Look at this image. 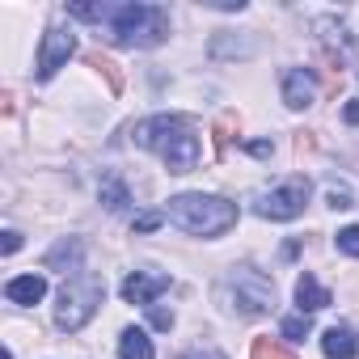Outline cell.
<instances>
[{"label": "cell", "mask_w": 359, "mask_h": 359, "mask_svg": "<svg viewBox=\"0 0 359 359\" xmlns=\"http://www.w3.org/2000/svg\"><path fill=\"white\" fill-rule=\"evenodd\" d=\"M208 9H224V13H241L245 0H208Z\"/></svg>", "instance_id": "cell-25"}, {"label": "cell", "mask_w": 359, "mask_h": 359, "mask_svg": "<svg viewBox=\"0 0 359 359\" xmlns=\"http://www.w3.org/2000/svg\"><path fill=\"white\" fill-rule=\"evenodd\" d=\"M279 85H283V102H287V110H309L313 97H317V76H313L309 68H283Z\"/></svg>", "instance_id": "cell-9"}, {"label": "cell", "mask_w": 359, "mask_h": 359, "mask_svg": "<svg viewBox=\"0 0 359 359\" xmlns=\"http://www.w3.org/2000/svg\"><path fill=\"white\" fill-rule=\"evenodd\" d=\"M309 330H313V321H309L304 313H296V317H287V321H283V338H292V342L309 338Z\"/></svg>", "instance_id": "cell-18"}, {"label": "cell", "mask_w": 359, "mask_h": 359, "mask_svg": "<svg viewBox=\"0 0 359 359\" xmlns=\"http://www.w3.org/2000/svg\"><path fill=\"white\" fill-rule=\"evenodd\" d=\"M148 317H152V325H156V330H169V325H173V313H169V309H161V304H152V309H148Z\"/></svg>", "instance_id": "cell-23"}, {"label": "cell", "mask_w": 359, "mask_h": 359, "mask_svg": "<svg viewBox=\"0 0 359 359\" xmlns=\"http://www.w3.org/2000/svg\"><path fill=\"white\" fill-rule=\"evenodd\" d=\"M0 250H5V254H18V250H22V233H18V229H5V241H0Z\"/></svg>", "instance_id": "cell-24"}, {"label": "cell", "mask_w": 359, "mask_h": 359, "mask_svg": "<svg viewBox=\"0 0 359 359\" xmlns=\"http://www.w3.org/2000/svg\"><path fill=\"white\" fill-rule=\"evenodd\" d=\"M43 296H47V275H34L30 271V275H13L5 283V300L9 304H22L26 309V304H39Z\"/></svg>", "instance_id": "cell-10"}, {"label": "cell", "mask_w": 359, "mask_h": 359, "mask_svg": "<svg viewBox=\"0 0 359 359\" xmlns=\"http://www.w3.org/2000/svg\"><path fill=\"white\" fill-rule=\"evenodd\" d=\"M106 22L114 47H161L169 39V13L161 5H114Z\"/></svg>", "instance_id": "cell-3"}, {"label": "cell", "mask_w": 359, "mask_h": 359, "mask_svg": "<svg viewBox=\"0 0 359 359\" xmlns=\"http://www.w3.org/2000/svg\"><path fill=\"white\" fill-rule=\"evenodd\" d=\"M342 118H346V123H359V97H355V102H346V110H342Z\"/></svg>", "instance_id": "cell-26"}, {"label": "cell", "mask_w": 359, "mask_h": 359, "mask_svg": "<svg viewBox=\"0 0 359 359\" xmlns=\"http://www.w3.org/2000/svg\"><path fill=\"white\" fill-rule=\"evenodd\" d=\"M321 351H325V359H355L359 355V334L351 325H330L321 334Z\"/></svg>", "instance_id": "cell-11"}, {"label": "cell", "mask_w": 359, "mask_h": 359, "mask_svg": "<svg viewBox=\"0 0 359 359\" xmlns=\"http://www.w3.org/2000/svg\"><path fill=\"white\" fill-rule=\"evenodd\" d=\"M250 359H296L287 346H279L275 338H254V346H250Z\"/></svg>", "instance_id": "cell-15"}, {"label": "cell", "mask_w": 359, "mask_h": 359, "mask_svg": "<svg viewBox=\"0 0 359 359\" xmlns=\"http://www.w3.org/2000/svg\"><path fill=\"white\" fill-rule=\"evenodd\" d=\"M237 127V118L233 114H220V123H216V152H224V144H229V131Z\"/></svg>", "instance_id": "cell-21"}, {"label": "cell", "mask_w": 359, "mask_h": 359, "mask_svg": "<svg viewBox=\"0 0 359 359\" xmlns=\"http://www.w3.org/2000/svg\"><path fill=\"white\" fill-rule=\"evenodd\" d=\"M72 55H76V34L64 26H51L43 34V47H39V81H51Z\"/></svg>", "instance_id": "cell-7"}, {"label": "cell", "mask_w": 359, "mask_h": 359, "mask_svg": "<svg viewBox=\"0 0 359 359\" xmlns=\"http://www.w3.org/2000/svg\"><path fill=\"white\" fill-rule=\"evenodd\" d=\"M216 300L237 317H262L275 309V283H271V275H262L254 266H233L216 283Z\"/></svg>", "instance_id": "cell-4"}, {"label": "cell", "mask_w": 359, "mask_h": 359, "mask_svg": "<svg viewBox=\"0 0 359 359\" xmlns=\"http://www.w3.org/2000/svg\"><path fill=\"white\" fill-rule=\"evenodd\" d=\"M161 292H169V275H161V271H135V275L123 279V300L127 304L152 309Z\"/></svg>", "instance_id": "cell-8"}, {"label": "cell", "mask_w": 359, "mask_h": 359, "mask_svg": "<svg viewBox=\"0 0 359 359\" xmlns=\"http://www.w3.org/2000/svg\"><path fill=\"white\" fill-rule=\"evenodd\" d=\"M89 64L110 81V93H123V72H118V64H114V60H106V55H89Z\"/></svg>", "instance_id": "cell-16"}, {"label": "cell", "mask_w": 359, "mask_h": 359, "mask_svg": "<svg viewBox=\"0 0 359 359\" xmlns=\"http://www.w3.org/2000/svg\"><path fill=\"white\" fill-rule=\"evenodd\" d=\"M325 203H330L334 212H346V208H355V195H351L346 187H330V191H325Z\"/></svg>", "instance_id": "cell-20"}, {"label": "cell", "mask_w": 359, "mask_h": 359, "mask_svg": "<svg viewBox=\"0 0 359 359\" xmlns=\"http://www.w3.org/2000/svg\"><path fill=\"white\" fill-rule=\"evenodd\" d=\"M182 359H224L220 351H191V355H182Z\"/></svg>", "instance_id": "cell-28"}, {"label": "cell", "mask_w": 359, "mask_h": 359, "mask_svg": "<svg viewBox=\"0 0 359 359\" xmlns=\"http://www.w3.org/2000/svg\"><path fill=\"white\" fill-rule=\"evenodd\" d=\"M135 144L140 148H148V152H156L165 165H169V173H191L195 165H199V135L177 118V114H156V118H144L140 127H135Z\"/></svg>", "instance_id": "cell-1"}, {"label": "cell", "mask_w": 359, "mask_h": 359, "mask_svg": "<svg viewBox=\"0 0 359 359\" xmlns=\"http://www.w3.org/2000/svg\"><path fill=\"white\" fill-rule=\"evenodd\" d=\"M97 199L106 203V212H127V203H131V195H127V182H123L118 173H106V177H102Z\"/></svg>", "instance_id": "cell-14"}, {"label": "cell", "mask_w": 359, "mask_h": 359, "mask_svg": "<svg viewBox=\"0 0 359 359\" xmlns=\"http://www.w3.org/2000/svg\"><path fill=\"white\" fill-rule=\"evenodd\" d=\"M334 245L346 254V258H359V224H351V229H342L338 237H334Z\"/></svg>", "instance_id": "cell-19"}, {"label": "cell", "mask_w": 359, "mask_h": 359, "mask_svg": "<svg viewBox=\"0 0 359 359\" xmlns=\"http://www.w3.org/2000/svg\"><path fill=\"white\" fill-rule=\"evenodd\" d=\"M118 359H156V351H152V338L144 334V330H123L118 334Z\"/></svg>", "instance_id": "cell-13"}, {"label": "cell", "mask_w": 359, "mask_h": 359, "mask_svg": "<svg viewBox=\"0 0 359 359\" xmlns=\"http://www.w3.org/2000/svg\"><path fill=\"white\" fill-rule=\"evenodd\" d=\"M296 304H300V313H304V317L330 304V292L317 283V275H313V271H304V275L296 279Z\"/></svg>", "instance_id": "cell-12"}, {"label": "cell", "mask_w": 359, "mask_h": 359, "mask_svg": "<svg viewBox=\"0 0 359 359\" xmlns=\"http://www.w3.org/2000/svg\"><path fill=\"white\" fill-rule=\"evenodd\" d=\"M304 203H309V177H287V182H279L254 199V216L283 224V220H296L304 212Z\"/></svg>", "instance_id": "cell-6"}, {"label": "cell", "mask_w": 359, "mask_h": 359, "mask_svg": "<svg viewBox=\"0 0 359 359\" xmlns=\"http://www.w3.org/2000/svg\"><path fill=\"white\" fill-rule=\"evenodd\" d=\"M161 224H165L161 212H144V216H135V233H156Z\"/></svg>", "instance_id": "cell-22"}, {"label": "cell", "mask_w": 359, "mask_h": 359, "mask_svg": "<svg viewBox=\"0 0 359 359\" xmlns=\"http://www.w3.org/2000/svg\"><path fill=\"white\" fill-rule=\"evenodd\" d=\"M76 258H81V245H76V241H60V245L47 254V266L55 271V266H64V262H76Z\"/></svg>", "instance_id": "cell-17"}, {"label": "cell", "mask_w": 359, "mask_h": 359, "mask_svg": "<svg viewBox=\"0 0 359 359\" xmlns=\"http://www.w3.org/2000/svg\"><path fill=\"white\" fill-rule=\"evenodd\" d=\"M102 300H106L102 279H93V275H72V279L60 287L55 325H60V330H68V334L85 330V325L93 321V313H97V304H102Z\"/></svg>", "instance_id": "cell-5"}, {"label": "cell", "mask_w": 359, "mask_h": 359, "mask_svg": "<svg viewBox=\"0 0 359 359\" xmlns=\"http://www.w3.org/2000/svg\"><path fill=\"white\" fill-rule=\"evenodd\" d=\"M165 216L191 237H220V233H229L237 224V203H229L220 195L191 191V195H173Z\"/></svg>", "instance_id": "cell-2"}, {"label": "cell", "mask_w": 359, "mask_h": 359, "mask_svg": "<svg viewBox=\"0 0 359 359\" xmlns=\"http://www.w3.org/2000/svg\"><path fill=\"white\" fill-rule=\"evenodd\" d=\"M250 152H254V156H271V144H266V140H254Z\"/></svg>", "instance_id": "cell-27"}]
</instances>
